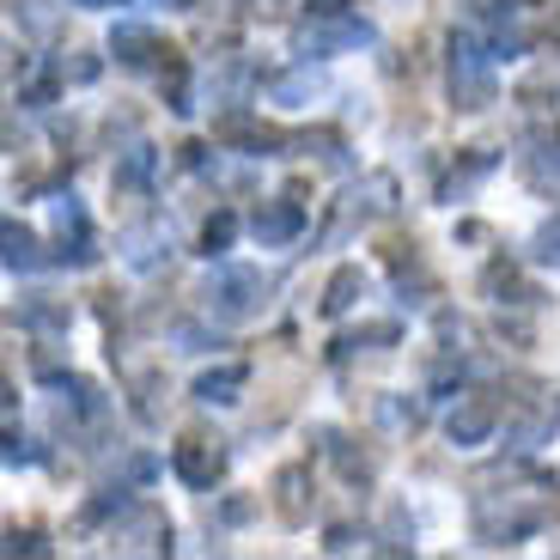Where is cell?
<instances>
[{"label": "cell", "instance_id": "cell-6", "mask_svg": "<svg viewBox=\"0 0 560 560\" xmlns=\"http://www.w3.org/2000/svg\"><path fill=\"white\" fill-rule=\"evenodd\" d=\"M171 469H177L189 488H213L225 476V445L208 433H183V445L171 451Z\"/></svg>", "mask_w": 560, "mask_h": 560}, {"label": "cell", "instance_id": "cell-20", "mask_svg": "<svg viewBox=\"0 0 560 560\" xmlns=\"http://www.w3.org/2000/svg\"><path fill=\"white\" fill-rule=\"evenodd\" d=\"M488 165H493V153H481V147H476V153H469V159H463V165H457V171H451V177H445V189H439V196H445V201H457L463 189H469V183H476V177H481V171H488Z\"/></svg>", "mask_w": 560, "mask_h": 560}, {"label": "cell", "instance_id": "cell-13", "mask_svg": "<svg viewBox=\"0 0 560 560\" xmlns=\"http://www.w3.org/2000/svg\"><path fill=\"white\" fill-rule=\"evenodd\" d=\"M110 49H116V61H122V68H147L153 56H165V49H159V37L147 25H116L110 31Z\"/></svg>", "mask_w": 560, "mask_h": 560}, {"label": "cell", "instance_id": "cell-31", "mask_svg": "<svg viewBox=\"0 0 560 560\" xmlns=\"http://www.w3.org/2000/svg\"><path fill=\"white\" fill-rule=\"evenodd\" d=\"M80 7H116V0H80Z\"/></svg>", "mask_w": 560, "mask_h": 560}, {"label": "cell", "instance_id": "cell-22", "mask_svg": "<svg viewBox=\"0 0 560 560\" xmlns=\"http://www.w3.org/2000/svg\"><path fill=\"white\" fill-rule=\"evenodd\" d=\"M530 256H536V262H548V268H560V213H555V220H542V225H536Z\"/></svg>", "mask_w": 560, "mask_h": 560}, {"label": "cell", "instance_id": "cell-16", "mask_svg": "<svg viewBox=\"0 0 560 560\" xmlns=\"http://www.w3.org/2000/svg\"><path fill=\"white\" fill-rule=\"evenodd\" d=\"M0 244H7V268H13V275H25V268H37V262H43L37 232H31V225H19V220L0 225Z\"/></svg>", "mask_w": 560, "mask_h": 560}, {"label": "cell", "instance_id": "cell-14", "mask_svg": "<svg viewBox=\"0 0 560 560\" xmlns=\"http://www.w3.org/2000/svg\"><path fill=\"white\" fill-rule=\"evenodd\" d=\"M122 256H128L135 268H153L159 256H165V225H159V220L128 225V232H122Z\"/></svg>", "mask_w": 560, "mask_h": 560}, {"label": "cell", "instance_id": "cell-1", "mask_svg": "<svg viewBox=\"0 0 560 560\" xmlns=\"http://www.w3.org/2000/svg\"><path fill=\"white\" fill-rule=\"evenodd\" d=\"M542 524V505L530 493H481L476 500V542L488 548H512Z\"/></svg>", "mask_w": 560, "mask_h": 560}, {"label": "cell", "instance_id": "cell-23", "mask_svg": "<svg viewBox=\"0 0 560 560\" xmlns=\"http://www.w3.org/2000/svg\"><path fill=\"white\" fill-rule=\"evenodd\" d=\"M25 323H37V329H61V323H68V305H56L49 293H37L25 305Z\"/></svg>", "mask_w": 560, "mask_h": 560}, {"label": "cell", "instance_id": "cell-24", "mask_svg": "<svg viewBox=\"0 0 560 560\" xmlns=\"http://www.w3.org/2000/svg\"><path fill=\"white\" fill-rule=\"evenodd\" d=\"M232 232H238V220H232V213H213L208 225H201V250H225V244H232Z\"/></svg>", "mask_w": 560, "mask_h": 560}, {"label": "cell", "instance_id": "cell-29", "mask_svg": "<svg viewBox=\"0 0 560 560\" xmlns=\"http://www.w3.org/2000/svg\"><path fill=\"white\" fill-rule=\"evenodd\" d=\"M7 463H31V445H25V439H19V433L7 439Z\"/></svg>", "mask_w": 560, "mask_h": 560}, {"label": "cell", "instance_id": "cell-5", "mask_svg": "<svg viewBox=\"0 0 560 560\" xmlns=\"http://www.w3.org/2000/svg\"><path fill=\"white\" fill-rule=\"evenodd\" d=\"M299 56H336V49H360L372 43V25L353 13H311V25H299Z\"/></svg>", "mask_w": 560, "mask_h": 560}, {"label": "cell", "instance_id": "cell-19", "mask_svg": "<svg viewBox=\"0 0 560 560\" xmlns=\"http://www.w3.org/2000/svg\"><path fill=\"white\" fill-rule=\"evenodd\" d=\"M378 420L390 433H420V402H408V396H378Z\"/></svg>", "mask_w": 560, "mask_h": 560}, {"label": "cell", "instance_id": "cell-30", "mask_svg": "<svg viewBox=\"0 0 560 560\" xmlns=\"http://www.w3.org/2000/svg\"><path fill=\"white\" fill-rule=\"evenodd\" d=\"M311 13H348V0H311Z\"/></svg>", "mask_w": 560, "mask_h": 560}, {"label": "cell", "instance_id": "cell-26", "mask_svg": "<svg viewBox=\"0 0 560 560\" xmlns=\"http://www.w3.org/2000/svg\"><path fill=\"white\" fill-rule=\"evenodd\" d=\"M311 92H317L311 73H287V80H275V98H311Z\"/></svg>", "mask_w": 560, "mask_h": 560}, {"label": "cell", "instance_id": "cell-9", "mask_svg": "<svg viewBox=\"0 0 560 560\" xmlns=\"http://www.w3.org/2000/svg\"><path fill=\"white\" fill-rule=\"evenodd\" d=\"M493 420H500V408H493L488 396H457L445 433H451V445H481V439L493 433Z\"/></svg>", "mask_w": 560, "mask_h": 560}, {"label": "cell", "instance_id": "cell-18", "mask_svg": "<svg viewBox=\"0 0 560 560\" xmlns=\"http://www.w3.org/2000/svg\"><path fill=\"white\" fill-rule=\"evenodd\" d=\"M323 445H329V457H336V469L348 481H372V457H365V451H353V439H341V433H323Z\"/></svg>", "mask_w": 560, "mask_h": 560}, {"label": "cell", "instance_id": "cell-8", "mask_svg": "<svg viewBox=\"0 0 560 560\" xmlns=\"http://www.w3.org/2000/svg\"><path fill=\"white\" fill-rule=\"evenodd\" d=\"M250 232L275 250V244H293L299 232H305V208H299V196H275L262 201V208L250 213Z\"/></svg>", "mask_w": 560, "mask_h": 560}, {"label": "cell", "instance_id": "cell-7", "mask_svg": "<svg viewBox=\"0 0 560 560\" xmlns=\"http://www.w3.org/2000/svg\"><path fill=\"white\" fill-rule=\"evenodd\" d=\"M555 427H560V390H536V396H518V415H512L505 439L518 451H530V445H542Z\"/></svg>", "mask_w": 560, "mask_h": 560}, {"label": "cell", "instance_id": "cell-12", "mask_svg": "<svg viewBox=\"0 0 560 560\" xmlns=\"http://www.w3.org/2000/svg\"><path fill=\"white\" fill-rule=\"evenodd\" d=\"M244 384H250V365L232 360V365H213V372H201V378H196V396H201V402H238Z\"/></svg>", "mask_w": 560, "mask_h": 560}, {"label": "cell", "instance_id": "cell-17", "mask_svg": "<svg viewBox=\"0 0 560 560\" xmlns=\"http://www.w3.org/2000/svg\"><path fill=\"white\" fill-rule=\"evenodd\" d=\"M159 171V153L153 147H128L122 159H116V189H147Z\"/></svg>", "mask_w": 560, "mask_h": 560}, {"label": "cell", "instance_id": "cell-3", "mask_svg": "<svg viewBox=\"0 0 560 560\" xmlns=\"http://www.w3.org/2000/svg\"><path fill=\"white\" fill-rule=\"evenodd\" d=\"M201 299H208V311H220V317H256V311L268 305V275L262 268H220Z\"/></svg>", "mask_w": 560, "mask_h": 560}, {"label": "cell", "instance_id": "cell-4", "mask_svg": "<svg viewBox=\"0 0 560 560\" xmlns=\"http://www.w3.org/2000/svg\"><path fill=\"white\" fill-rule=\"evenodd\" d=\"M116 555H165L171 548V518L159 505H122L116 512V530H110Z\"/></svg>", "mask_w": 560, "mask_h": 560}, {"label": "cell", "instance_id": "cell-25", "mask_svg": "<svg viewBox=\"0 0 560 560\" xmlns=\"http://www.w3.org/2000/svg\"><path fill=\"white\" fill-rule=\"evenodd\" d=\"M360 341H378V348H390V341H396V323H372V329H360V336H341L336 348L348 353V348H360Z\"/></svg>", "mask_w": 560, "mask_h": 560}, {"label": "cell", "instance_id": "cell-2", "mask_svg": "<svg viewBox=\"0 0 560 560\" xmlns=\"http://www.w3.org/2000/svg\"><path fill=\"white\" fill-rule=\"evenodd\" d=\"M445 85H451V104H457V110H488L493 104V56L476 37H451Z\"/></svg>", "mask_w": 560, "mask_h": 560}, {"label": "cell", "instance_id": "cell-21", "mask_svg": "<svg viewBox=\"0 0 560 560\" xmlns=\"http://www.w3.org/2000/svg\"><path fill=\"white\" fill-rule=\"evenodd\" d=\"M56 80H61V85H68V80H73V85L98 80V56H85V49H68V56L56 61Z\"/></svg>", "mask_w": 560, "mask_h": 560}, {"label": "cell", "instance_id": "cell-28", "mask_svg": "<svg viewBox=\"0 0 560 560\" xmlns=\"http://www.w3.org/2000/svg\"><path fill=\"white\" fill-rule=\"evenodd\" d=\"M348 548H360V536H353L348 524H336V530H329V555H348Z\"/></svg>", "mask_w": 560, "mask_h": 560}, {"label": "cell", "instance_id": "cell-32", "mask_svg": "<svg viewBox=\"0 0 560 560\" xmlns=\"http://www.w3.org/2000/svg\"><path fill=\"white\" fill-rule=\"evenodd\" d=\"M555 37H560V25H555Z\"/></svg>", "mask_w": 560, "mask_h": 560}, {"label": "cell", "instance_id": "cell-11", "mask_svg": "<svg viewBox=\"0 0 560 560\" xmlns=\"http://www.w3.org/2000/svg\"><path fill=\"white\" fill-rule=\"evenodd\" d=\"M275 512H280V524H305L311 518V476L299 469V463H287L275 476Z\"/></svg>", "mask_w": 560, "mask_h": 560}, {"label": "cell", "instance_id": "cell-27", "mask_svg": "<svg viewBox=\"0 0 560 560\" xmlns=\"http://www.w3.org/2000/svg\"><path fill=\"white\" fill-rule=\"evenodd\" d=\"M7 555H49V542H43L37 530H13L7 536Z\"/></svg>", "mask_w": 560, "mask_h": 560}, {"label": "cell", "instance_id": "cell-15", "mask_svg": "<svg viewBox=\"0 0 560 560\" xmlns=\"http://www.w3.org/2000/svg\"><path fill=\"white\" fill-rule=\"evenodd\" d=\"M353 299H365V275L348 262V268H336V275H329V287H323V317L353 311Z\"/></svg>", "mask_w": 560, "mask_h": 560}, {"label": "cell", "instance_id": "cell-10", "mask_svg": "<svg viewBox=\"0 0 560 560\" xmlns=\"http://www.w3.org/2000/svg\"><path fill=\"white\" fill-rule=\"evenodd\" d=\"M213 140H225V147H250V153H262V147H287L280 128H268L262 116H244V110H225L220 122H213Z\"/></svg>", "mask_w": 560, "mask_h": 560}]
</instances>
